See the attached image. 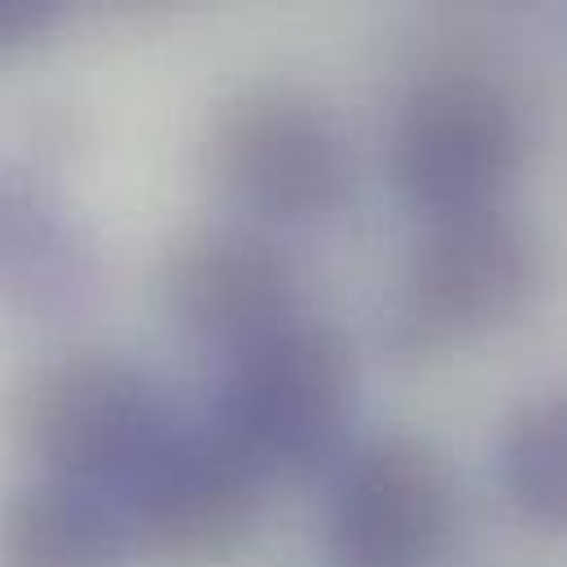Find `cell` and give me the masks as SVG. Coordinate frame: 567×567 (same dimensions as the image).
Here are the masks:
<instances>
[{
	"mask_svg": "<svg viewBox=\"0 0 567 567\" xmlns=\"http://www.w3.org/2000/svg\"><path fill=\"white\" fill-rule=\"evenodd\" d=\"M497 462L519 515L550 533H567V392L515 410L502 431Z\"/></svg>",
	"mask_w": 567,
	"mask_h": 567,
	"instance_id": "11",
	"label": "cell"
},
{
	"mask_svg": "<svg viewBox=\"0 0 567 567\" xmlns=\"http://www.w3.org/2000/svg\"><path fill=\"white\" fill-rule=\"evenodd\" d=\"M524 111L484 71L449 66L426 75L392 124V181L426 220L502 207L524 167Z\"/></svg>",
	"mask_w": 567,
	"mask_h": 567,
	"instance_id": "3",
	"label": "cell"
},
{
	"mask_svg": "<svg viewBox=\"0 0 567 567\" xmlns=\"http://www.w3.org/2000/svg\"><path fill=\"white\" fill-rule=\"evenodd\" d=\"M158 383L120 352L71 348L27 374L13 396V431L40 475L115 493L172 431Z\"/></svg>",
	"mask_w": 567,
	"mask_h": 567,
	"instance_id": "2",
	"label": "cell"
},
{
	"mask_svg": "<svg viewBox=\"0 0 567 567\" xmlns=\"http://www.w3.org/2000/svg\"><path fill=\"white\" fill-rule=\"evenodd\" d=\"M212 176L251 216L308 225L352 189V154L334 120L295 89H247L212 124Z\"/></svg>",
	"mask_w": 567,
	"mask_h": 567,
	"instance_id": "7",
	"label": "cell"
},
{
	"mask_svg": "<svg viewBox=\"0 0 567 567\" xmlns=\"http://www.w3.org/2000/svg\"><path fill=\"white\" fill-rule=\"evenodd\" d=\"M115 493L31 475L0 502V567H133Z\"/></svg>",
	"mask_w": 567,
	"mask_h": 567,
	"instance_id": "10",
	"label": "cell"
},
{
	"mask_svg": "<svg viewBox=\"0 0 567 567\" xmlns=\"http://www.w3.org/2000/svg\"><path fill=\"white\" fill-rule=\"evenodd\" d=\"M93 282V247L62 198L27 167H0V299L27 317H66Z\"/></svg>",
	"mask_w": 567,
	"mask_h": 567,
	"instance_id": "9",
	"label": "cell"
},
{
	"mask_svg": "<svg viewBox=\"0 0 567 567\" xmlns=\"http://www.w3.org/2000/svg\"><path fill=\"white\" fill-rule=\"evenodd\" d=\"M542 278L533 234L502 207L426 220L401 290L392 299L388 343L396 357H435L453 343L506 326Z\"/></svg>",
	"mask_w": 567,
	"mask_h": 567,
	"instance_id": "4",
	"label": "cell"
},
{
	"mask_svg": "<svg viewBox=\"0 0 567 567\" xmlns=\"http://www.w3.org/2000/svg\"><path fill=\"white\" fill-rule=\"evenodd\" d=\"M457 533V484L419 435H374L334 466L321 542L330 567H435Z\"/></svg>",
	"mask_w": 567,
	"mask_h": 567,
	"instance_id": "6",
	"label": "cell"
},
{
	"mask_svg": "<svg viewBox=\"0 0 567 567\" xmlns=\"http://www.w3.org/2000/svg\"><path fill=\"white\" fill-rule=\"evenodd\" d=\"M357 361L330 321L290 317L229 352L207 423L260 475L299 480L343 457Z\"/></svg>",
	"mask_w": 567,
	"mask_h": 567,
	"instance_id": "1",
	"label": "cell"
},
{
	"mask_svg": "<svg viewBox=\"0 0 567 567\" xmlns=\"http://www.w3.org/2000/svg\"><path fill=\"white\" fill-rule=\"evenodd\" d=\"M62 9L66 0H0V58L40 40L58 22Z\"/></svg>",
	"mask_w": 567,
	"mask_h": 567,
	"instance_id": "12",
	"label": "cell"
},
{
	"mask_svg": "<svg viewBox=\"0 0 567 567\" xmlns=\"http://www.w3.org/2000/svg\"><path fill=\"white\" fill-rule=\"evenodd\" d=\"M260 475L207 423H172L120 488L133 559L150 567H220L260 528Z\"/></svg>",
	"mask_w": 567,
	"mask_h": 567,
	"instance_id": "5",
	"label": "cell"
},
{
	"mask_svg": "<svg viewBox=\"0 0 567 567\" xmlns=\"http://www.w3.org/2000/svg\"><path fill=\"white\" fill-rule=\"evenodd\" d=\"M163 299L185 334L234 352L299 317V274L251 229H207L167 256Z\"/></svg>",
	"mask_w": 567,
	"mask_h": 567,
	"instance_id": "8",
	"label": "cell"
}]
</instances>
